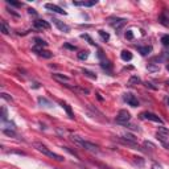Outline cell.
I'll return each instance as SVG.
<instances>
[{
	"instance_id": "f1b7e54d",
	"label": "cell",
	"mask_w": 169,
	"mask_h": 169,
	"mask_svg": "<svg viewBox=\"0 0 169 169\" xmlns=\"http://www.w3.org/2000/svg\"><path fill=\"white\" fill-rule=\"evenodd\" d=\"M1 119H3V122L7 120V110H5V107L1 108Z\"/></svg>"
},
{
	"instance_id": "e575fe53",
	"label": "cell",
	"mask_w": 169,
	"mask_h": 169,
	"mask_svg": "<svg viewBox=\"0 0 169 169\" xmlns=\"http://www.w3.org/2000/svg\"><path fill=\"white\" fill-rule=\"evenodd\" d=\"M152 169H161V167H160L159 164H156V162H153V164H152Z\"/></svg>"
},
{
	"instance_id": "1f68e13d",
	"label": "cell",
	"mask_w": 169,
	"mask_h": 169,
	"mask_svg": "<svg viewBox=\"0 0 169 169\" xmlns=\"http://www.w3.org/2000/svg\"><path fill=\"white\" fill-rule=\"evenodd\" d=\"M159 69H160L159 66H157V67H153L152 65H149V66H148V70H149V72H159Z\"/></svg>"
},
{
	"instance_id": "d6a6232c",
	"label": "cell",
	"mask_w": 169,
	"mask_h": 169,
	"mask_svg": "<svg viewBox=\"0 0 169 169\" xmlns=\"http://www.w3.org/2000/svg\"><path fill=\"white\" fill-rule=\"evenodd\" d=\"M160 132L161 134H165V135H169V129H167V128H164V127H160Z\"/></svg>"
},
{
	"instance_id": "e0dca14e",
	"label": "cell",
	"mask_w": 169,
	"mask_h": 169,
	"mask_svg": "<svg viewBox=\"0 0 169 169\" xmlns=\"http://www.w3.org/2000/svg\"><path fill=\"white\" fill-rule=\"evenodd\" d=\"M0 28H1V33H3V35H8V33L11 32L9 27L5 24V21H1V22H0Z\"/></svg>"
},
{
	"instance_id": "d590c367",
	"label": "cell",
	"mask_w": 169,
	"mask_h": 169,
	"mask_svg": "<svg viewBox=\"0 0 169 169\" xmlns=\"http://www.w3.org/2000/svg\"><path fill=\"white\" fill-rule=\"evenodd\" d=\"M144 145H145V147H151V148H155V145L152 144V143H149V142H145V143H144Z\"/></svg>"
},
{
	"instance_id": "9c48e42d",
	"label": "cell",
	"mask_w": 169,
	"mask_h": 169,
	"mask_svg": "<svg viewBox=\"0 0 169 169\" xmlns=\"http://www.w3.org/2000/svg\"><path fill=\"white\" fill-rule=\"evenodd\" d=\"M45 8L49 11H53V12H56V13H60V15H66V12H65L62 8L56 4H49V3H48V4H45Z\"/></svg>"
},
{
	"instance_id": "74e56055",
	"label": "cell",
	"mask_w": 169,
	"mask_h": 169,
	"mask_svg": "<svg viewBox=\"0 0 169 169\" xmlns=\"http://www.w3.org/2000/svg\"><path fill=\"white\" fill-rule=\"evenodd\" d=\"M167 69H168V72H169V65H167Z\"/></svg>"
},
{
	"instance_id": "7402d4cb",
	"label": "cell",
	"mask_w": 169,
	"mask_h": 169,
	"mask_svg": "<svg viewBox=\"0 0 169 169\" xmlns=\"http://www.w3.org/2000/svg\"><path fill=\"white\" fill-rule=\"evenodd\" d=\"M100 66H102V69H107L108 70V73H111V64L108 62V61H103L102 64H100Z\"/></svg>"
},
{
	"instance_id": "ffe728a7",
	"label": "cell",
	"mask_w": 169,
	"mask_h": 169,
	"mask_svg": "<svg viewBox=\"0 0 169 169\" xmlns=\"http://www.w3.org/2000/svg\"><path fill=\"white\" fill-rule=\"evenodd\" d=\"M82 72H83V74L86 75V77L91 78V79H97V74H94V73H92V72H90V70H86V69H83Z\"/></svg>"
},
{
	"instance_id": "9a60e30c",
	"label": "cell",
	"mask_w": 169,
	"mask_h": 169,
	"mask_svg": "<svg viewBox=\"0 0 169 169\" xmlns=\"http://www.w3.org/2000/svg\"><path fill=\"white\" fill-rule=\"evenodd\" d=\"M140 82H142V81H140V78L137 77V75H132L128 79V86H135V84H139Z\"/></svg>"
},
{
	"instance_id": "6da1fadb",
	"label": "cell",
	"mask_w": 169,
	"mask_h": 169,
	"mask_svg": "<svg viewBox=\"0 0 169 169\" xmlns=\"http://www.w3.org/2000/svg\"><path fill=\"white\" fill-rule=\"evenodd\" d=\"M72 140H73V142L77 143L78 145H81L82 148H84L86 151L94 152V153H98V152H99V148H98V145H95L94 143L87 142V140H84L83 137H81V136H77V135H73V136H72Z\"/></svg>"
},
{
	"instance_id": "d4e9b609",
	"label": "cell",
	"mask_w": 169,
	"mask_h": 169,
	"mask_svg": "<svg viewBox=\"0 0 169 169\" xmlns=\"http://www.w3.org/2000/svg\"><path fill=\"white\" fill-rule=\"evenodd\" d=\"M38 103H40V105H46V107L50 106V102L49 100H46L45 98H38Z\"/></svg>"
},
{
	"instance_id": "3957f363",
	"label": "cell",
	"mask_w": 169,
	"mask_h": 169,
	"mask_svg": "<svg viewBox=\"0 0 169 169\" xmlns=\"http://www.w3.org/2000/svg\"><path fill=\"white\" fill-rule=\"evenodd\" d=\"M131 120V114H129L127 110H120L116 115V122L122 123V124H127V123Z\"/></svg>"
},
{
	"instance_id": "8fae6325",
	"label": "cell",
	"mask_w": 169,
	"mask_h": 169,
	"mask_svg": "<svg viewBox=\"0 0 169 169\" xmlns=\"http://www.w3.org/2000/svg\"><path fill=\"white\" fill-rule=\"evenodd\" d=\"M97 0H91V1H73V5L75 7H92L97 4Z\"/></svg>"
},
{
	"instance_id": "f546056e",
	"label": "cell",
	"mask_w": 169,
	"mask_h": 169,
	"mask_svg": "<svg viewBox=\"0 0 169 169\" xmlns=\"http://www.w3.org/2000/svg\"><path fill=\"white\" fill-rule=\"evenodd\" d=\"M126 38L127 40H132V38H134V33H132V30H127L126 32Z\"/></svg>"
},
{
	"instance_id": "277c9868",
	"label": "cell",
	"mask_w": 169,
	"mask_h": 169,
	"mask_svg": "<svg viewBox=\"0 0 169 169\" xmlns=\"http://www.w3.org/2000/svg\"><path fill=\"white\" fill-rule=\"evenodd\" d=\"M123 98H124V100H126L127 103H128L129 106H132V107L139 106V100H137V98L135 97L134 94H131V92H126Z\"/></svg>"
},
{
	"instance_id": "f35d334b",
	"label": "cell",
	"mask_w": 169,
	"mask_h": 169,
	"mask_svg": "<svg viewBox=\"0 0 169 169\" xmlns=\"http://www.w3.org/2000/svg\"><path fill=\"white\" fill-rule=\"evenodd\" d=\"M168 84H169V82H168Z\"/></svg>"
},
{
	"instance_id": "ba28073f",
	"label": "cell",
	"mask_w": 169,
	"mask_h": 169,
	"mask_svg": "<svg viewBox=\"0 0 169 169\" xmlns=\"http://www.w3.org/2000/svg\"><path fill=\"white\" fill-rule=\"evenodd\" d=\"M53 22H54L56 27H57L58 29L61 30V32H64V33H69V32H70V27H69V25H66L65 22L57 20V19H54V20H53Z\"/></svg>"
},
{
	"instance_id": "836d02e7",
	"label": "cell",
	"mask_w": 169,
	"mask_h": 169,
	"mask_svg": "<svg viewBox=\"0 0 169 169\" xmlns=\"http://www.w3.org/2000/svg\"><path fill=\"white\" fill-rule=\"evenodd\" d=\"M135 159H136V160H135V161H136V164H137V162H139L140 165H143V164H144V160H143L142 157H135Z\"/></svg>"
},
{
	"instance_id": "44dd1931",
	"label": "cell",
	"mask_w": 169,
	"mask_h": 169,
	"mask_svg": "<svg viewBox=\"0 0 169 169\" xmlns=\"http://www.w3.org/2000/svg\"><path fill=\"white\" fill-rule=\"evenodd\" d=\"M61 106H62L66 110V112H67V114H69V116H70V118H72V119H73V118H74V115H73V112H72V108H70V107L67 106L66 103H64V102H61Z\"/></svg>"
},
{
	"instance_id": "484cf974",
	"label": "cell",
	"mask_w": 169,
	"mask_h": 169,
	"mask_svg": "<svg viewBox=\"0 0 169 169\" xmlns=\"http://www.w3.org/2000/svg\"><path fill=\"white\" fill-rule=\"evenodd\" d=\"M7 4L9 5H13V7H21V3H17V1H13V0H7Z\"/></svg>"
},
{
	"instance_id": "ac0fdd59",
	"label": "cell",
	"mask_w": 169,
	"mask_h": 169,
	"mask_svg": "<svg viewBox=\"0 0 169 169\" xmlns=\"http://www.w3.org/2000/svg\"><path fill=\"white\" fill-rule=\"evenodd\" d=\"M139 52L142 53L143 56H147L148 53L152 52V46H139Z\"/></svg>"
},
{
	"instance_id": "7a4b0ae2",
	"label": "cell",
	"mask_w": 169,
	"mask_h": 169,
	"mask_svg": "<svg viewBox=\"0 0 169 169\" xmlns=\"http://www.w3.org/2000/svg\"><path fill=\"white\" fill-rule=\"evenodd\" d=\"M33 145H35V148L37 149L38 152L44 153L45 156H49V157H52V159L57 160V161H64V157H62V156H60V155H57V153H54V152H52L49 148L46 147V145L42 144V143H35Z\"/></svg>"
},
{
	"instance_id": "30bf717a",
	"label": "cell",
	"mask_w": 169,
	"mask_h": 169,
	"mask_svg": "<svg viewBox=\"0 0 169 169\" xmlns=\"http://www.w3.org/2000/svg\"><path fill=\"white\" fill-rule=\"evenodd\" d=\"M159 21L161 22L162 25H165V27H169V11H164V12L160 15Z\"/></svg>"
},
{
	"instance_id": "8992f818",
	"label": "cell",
	"mask_w": 169,
	"mask_h": 169,
	"mask_svg": "<svg viewBox=\"0 0 169 169\" xmlns=\"http://www.w3.org/2000/svg\"><path fill=\"white\" fill-rule=\"evenodd\" d=\"M52 77L54 78L56 81H58V82H61V83H65V86H69L70 87V78L69 77H66V75H64V74H58V73H54V74H52Z\"/></svg>"
},
{
	"instance_id": "83f0119b",
	"label": "cell",
	"mask_w": 169,
	"mask_h": 169,
	"mask_svg": "<svg viewBox=\"0 0 169 169\" xmlns=\"http://www.w3.org/2000/svg\"><path fill=\"white\" fill-rule=\"evenodd\" d=\"M161 42L165 45V46H168V45H169V36H162V37H161Z\"/></svg>"
},
{
	"instance_id": "8d00e7d4",
	"label": "cell",
	"mask_w": 169,
	"mask_h": 169,
	"mask_svg": "<svg viewBox=\"0 0 169 169\" xmlns=\"http://www.w3.org/2000/svg\"><path fill=\"white\" fill-rule=\"evenodd\" d=\"M167 103H168V106H169V98H167Z\"/></svg>"
},
{
	"instance_id": "4dcf8cb0",
	"label": "cell",
	"mask_w": 169,
	"mask_h": 169,
	"mask_svg": "<svg viewBox=\"0 0 169 169\" xmlns=\"http://www.w3.org/2000/svg\"><path fill=\"white\" fill-rule=\"evenodd\" d=\"M82 37H83V38H86V40L89 41V42H90V44H91V45H95V42L92 41L91 38H90V36H89V35H82Z\"/></svg>"
},
{
	"instance_id": "4fadbf2b",
	"label": "cell",
	"mask_w": 169,
	"mask_h": 169,
	"mask_svg": "<svg viewBox=\"0 0 169 169\" xmlns=\"http://www.w3.org/2000/svg\"><path fill=\"white\" fill-rule=\"evenodd\" d=\"M35 27L38 28V29H49L50 24L45 20H36L35 21Z\"/></svg>"
},
{
	"instance_id": "7c38bea8",
	"label": "cell",
	"mask_w": 169,
	"mask_h": 169,
	"mask_svg": "<svg viewBox=\"0 0 169 169\" xmlns=\"http://www.w3.org/2000/svg\"><path fill=\"white\" fill-rule=\"evenodd\" d=\"M33 50H35L36 53H37L38 56H41V57L44 58H52V53L49 52V50H44V49H38V48H33Z\"/></svg>"
},
{
	"instance_id": "2e32d148",
	"label": "cell",
	"mask_w": 169,
	"mask_h": 169,
	"mask_svg": "<svg viewBox=\"0 0 169 169\" xmlns=\"http://www.w3.org/2000/svg\"><path fill=\"white\" fill-rule=\"evenodd\" d=\"M120 57H122L123 61H131L132 60V54H131V52H128V50H123Z\"/></svg>"
},
{
	"instance_id": "5bb4252c",
	"label": "cell",
	"mask_w": 169,
	"mask_h": 169,
	"mask_svg": "<svg viewBox=\"0 0 169 169\" xmlns=\"http://www.w3.org/2000/svg\"><path fill=\"white\" fill-rule=\"evenodd\" d=\"M45 46H48V44L45 42L42 38H38V37H36L35 38V46L33 48H38V49H42V48H45Z\"/></svg>"
},
{
	"instance_id": "d6986e66",
	"label": "cell",
	"mask_w": 169,
	"mask_h": 169,
	"mask_svg": "<svg viewBox=\"0 0 169 169\" xmlns=\"http://www.w3.org/2000/svg\"><path fill=\"white\" fill-rule=\"evenodd\" d=\"M98 33H99L100 38H102L103 41H108L110 40V35L107 32H105V30H98Z\"/></svg>"
},
{
	"instance_id": "603a6c76",
	"label": "cell",
	"mask_w": 169,
	"mask_h": 169,
	"mask_svg": "<svg viewBox=\"0 0 169 169\" xmlns=\"http://www.w3.org/2000/svg\"><path fill=\"white\" fill-rule=\"evenodd\" d=\"M89 57V52H87V50H84V52H81V53H78V58H79V60H86V58Z\"/></svg>"
},
{
	"instance_id": "cb8c5ba5",
	"label": "cell",
	"mask_w": 169,
	"mask_h": 169,
	"mask_svg": "<svg viewBox=\"0 0 169 169\" xmlns=\"http://www.w3.org/2000/svg\"><path fill=\"white\" fill-rule=\"evenodd\" d=\"M3 132H4L5 135H8V136H16V132L13 131V129H7V128H3Z\"/></svg>"
},
{
	"instance_id": "52a82bcc",
	"label": "cell",
	"mask_w": 169,
	"mask_h": 169,
	"mask_svg": "<svg viewBox=\"0 0 169 169\" xmlns=\"http://www.w3.org/2000/svg\"><path fill=\"white\" fill-rule=\"evenodd\" d=\"M124 24H126L124 19H110V25L114 27L116 30H119Z\"/></svg>"
},
{
	"instance_id": "5b68a950",
	"label": "cell",
	"mask_w": 169,
	"mask_h": 169,
	"mask_svg": "<svg viewBox=\"0 0 169 169\" xmlns=\"http://www.w3.org/2000/svg\"><path fill=\"white\" fill-rule=\"evenodd\" d=\"M140 116H142L143 119H147V120H151V122H156V123H160V124H162V120L160 119L157 115L152 114V112H143Z\"/></svg>"
},
{
	"instance_id": "4316f807",
	"label": "cell",
	"mask_w": 169,
	"mask_h": 169,
	"mask_svg": "<svg viewBox=\"0 0 169 169\" xmlns=\"http://www.w3.org/2000/svg\"><path fill=\"white\" fill-rule=\"evenodd\" d=\"M1 98H3V99H5V100H8V102H12V100H13L12 97H9L7 92H3V94H1Z\"/></svg>"
}]
</instances>
